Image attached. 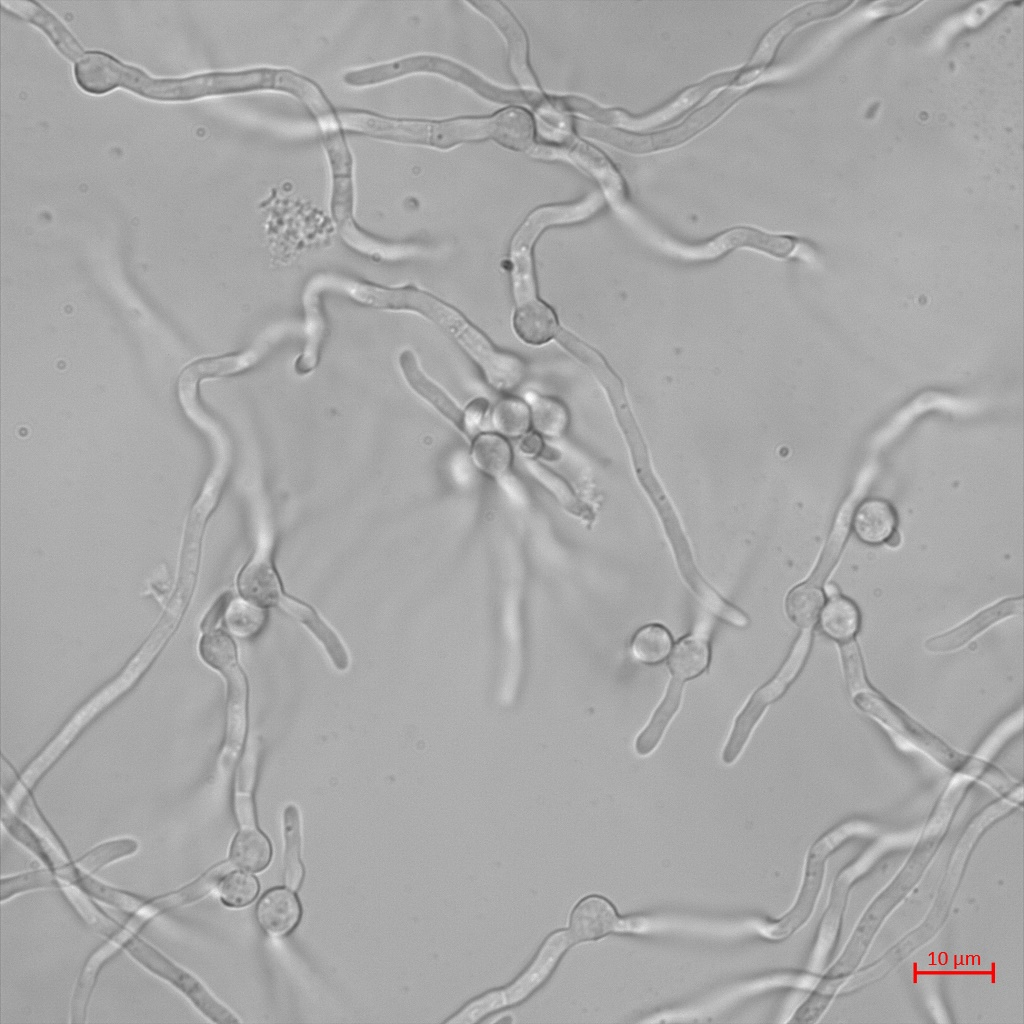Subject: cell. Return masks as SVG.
<instances>
[{
    "label": "cell",
    "mask_w": 1024,
    "mask_h": 1024,
    "mask_svg": "<svg viewBox=\"0 0 1024 1024\" xmlns=\"http://www.w3.org/2000/svg\"><path fill=\"white\" fill-rule=\"evenodd\" d=\"M486 137L514 149L528 150L532 146L533 124L523 110L512 108L485 120Z\"/></svg>",
    "instance_id": "obj_19"
},
{
    "label": "cell",
    "mask_w": 1024,
    "mask_h": 1024,
    "mask_svg": "<svg viewBox=\"0 0 1024 1024\" xmlns=\"http://www.w3.org/2000/svg\"><path fill=\"white\" fill-rule=\"evenodd\" d=\"M569 939V935L567 937L564 932H561L553 935L547 941L532 967L525 975H523L521 980L516 983L515 986L520 985V987L513 988L514 993L508 996L510 1002L524 997L545 978L557 961L561 952L565 949Z\"/></svg>",
    "instance_id": "obj_33"
},
{
    "label": "cell",
    "mask_w": 1024,
    "mask_h": 1024,
    "mask_svg": "<svg viewBox=\"0 0 1024 1024\" xmlns=\"http://www.w3.org/2000/svg\"><path fill=\"white\" fill-rule=\"evenodd\" d=\"M300 916L301 906L297 897L284 888H274L266 892L256 907L258 923L274 936H283L292 931Z\"/></svg>",
    "instance_id": "obj_15"
},
{
    "label": "cell",
    "mask_w": 1024,
    "mask_h": 1024,
    "mask_svg": "<svg viewBox=\"0 0 1024 1024\" xmlns=\"http://www.w3.org/2000/svg\"><path fill=\"white\" fill-rule=\"evenodd\" d=\"M126 934V929L113 934L112 938L98 946L86 960L71 1000V1022L79 1023L85 1021L89 1000L99 972L122 949V943Z\"/></svg>",
    "instance_id": "obj_9"
},
{
    "label": "cell",
    "mask_w": 1024,
    "mask_h": 1024,
    "mask_svg": "<svg viewBox=\"0 0 1024 1024\" xmlns=\"http://www.w3.org/2000/svg\"><path fill=\"white\" fill-rule=\"evenodd\" d=\"M279 605L307 626L323 644L338 669L344 670L347 668L348 656L341 640L311 607L283 596Z\"/></svg>",
    "instance_id": "obj_24"
},
{
    "label": "cell",
    "mask_w": 1024,
    "mask_h": 1024,
    "mask_svg": "<svg viewBox=\"0 0 1024 1024\" xmlns=\"http://www.w3.org/2000/svg\"><path fill=\"white\" fill-rule=\"evenodd\" d=\"M811 639V631L804 630L778 673L751 696L735 721L723 752V761L729 764L737 758L766 706L781 696L795 679L808 655Z\"/></svg>",
    "instance_id": "obj_4"
},
{
    "label": "cell",
    "mask_w": 1024,
    "mask_h": 1024,
    "mask_svg": "<svg viewBox=\"0 0 1024 1024\" xmlns=\"http://www.w3.org/2000/svg\"><path fill=\"white\" fill-rule=\"evenodd\" d=\"M264 614L258 606L248 601H235L228 605L226 623L236 635L247 637L256 633L262 626Z\"/></svg>",
    "instance_id": "obj_44"
},
{
    "label": "cell",
    "mask_w": 1024,
    "mask_h": 1024,
    "mask_svg": "<svg viewBox=\"0 0 1024 1024\" xmlns=\"http://www.w3.org/2000/svg\"><path fill=\"white\" fill-rule=\"evenodd\" d=\"M600 204L597 196L586 201L569 205L544 207L533 212L516 233L511 248L532 249L533 243L543 229L550 225L581 220L593 213Z\"/></svg>",
    "instance_id": "obj_10"
},
{
    "label": "cell",
    "mask_w": 1024,
    "mask_h": 1024,
    "mask_svg": "<svg viewBox=\"0 0 1024 1024\" xmlns=\"http://www.w3.org/2000/svg\"><path fill=\"white\" fill-rule=\"evenodd\" d=\"M620 928V921L611 904L604 898L590 896L572 911L568 935L572 941L593 940Z\"/></svg>",
    "instance_id": "obj_8"
},
{
    "label": "cell",
    "mask_w": 1024,
    "mask_h": 1024,
    "mask_svg": "<svg viewBox=\"0 0 1024 1024\" xmlns=\"http://www.w3.org/2000/svg\"><path fill=\"white\" fill-rule=\"evenodd\" d=\"M734 76L735 72H726L712 76L700 84L688 88L672 102L643 118H632L625 113L613 110L610 124L634 129H647L666 123L704 98L714 88L730 82Z\"/></svg>",
    "instance_id": "obj_7"
},
{
    "label": "cell",
    "mask_w": 1024,
    "mask_h": 1024,
    "mask_svg": "<svg viewBox=\"0 0 1024 1024\" xmlns=\"http://www.w3.org/2000/svg\"><path fill=\"white\" fill-rule=\"evenodd\" d=\"M199 651L202 659L224 676L238 667L234 642L223 631L205 632L200 640Z\"/></svg>",
    "instance_id": "obj_38"
},
{
    "label": "cell",
    "mask_w": 1024,
    "mask_h": 1024,
    "mask_svg": "<svg viewBox=\"0 0 1024 1024\" xmlns=\"http://www.w3.org/2000/svg\"><path fill=\"white\" fill-rule=\"evenodd\" d=\"M234 808L237 821L241 828L255 826V813L251 792L236 791Z\"/></svg>",
    "instance_id": "obj_48"
},
{
    "label": "cell",
    "mask_w": 1024,
    "mask_h": 1024,
    "mask_svg": "<svg viewBox=\"0 0 1024 1024\" xmlns=\"http://www.w3.org/2000/svg\"><path fill=\"white\" fill-rule=\"evenodd\" d=\"M799 239L787 235H773L754 228H735L720 237L713 244L723 252L737 247H749L777 258H785L795 250Z\"/></svg>",
    "instance_id": "obj_18"
},
{
    "label": "cell",
    "mask_w": 1024,
    "mask_h": 1024,
    "mask_svg": "<svg viewBox=\"0 0 1024 1024\" xmlns=\"http://www.w3.org/2000/svg\"><path fill=\"white\" fill-rule=\"evenodd\" d=\"M29 7H19L28 18L41 26L58 48L70 58H75L81 52V47L69 34L65 27L49 12L34 2H27Z\"/></svg>",
    "instance_id": "obj_41"
},
{
    "label": "cell",
    "mask_w": 1024,
    "mask_h": 1024,
    "mask_svg": "<svg viewBox=\"0 0 1024 1024\" xmlns=\"http://www.w3.org/2000/svg\"><path fill=\"white\" fill-rule=\"evenodd\" d=\"M342 127L373 137L446 148L459 142L486 137L485 120H453L430 123L396 120L373 113L340 110Z\"/></svg>",
    "instance_id": "obj_1"
},
{
    "label": "cell",
    "mask_w": 1024,
    "mask_h": 1024,
    "mask_svg": "<svg viewBox=\"0 0 1024 1024\" xmlns=\"http://www.w3.org/2000/svg\"><path fill=\"white\" fill-rule=\"evenodd\" d=\"M255 357L243 353L203 359L188 366L182 372L179 381L197 384L203 378L233 374L247 368L250 363H253Z\"/></svg>",
    "instance_id": "obj_37"
},
{
    "label": "cell",
    "mask_w": 1024,
    "mask_h": 1024,
    "mask_svg": "<svg viewBox=\"0 0 1024 1024\" xmlns=\"http://www.w3.org/2000/svg\"><path fill=\"white\" fill-rule=\"evenodd\" d=\"M238 588L246 601L258 607L279 604L282 598L276 574L265 556L254 559L242 570Z\"/></svg>",
    "instance_id": "obj_17"
},
{
    "label": "cell",
    "mask_w": 1024,
    "mask_h": 1024,
    "mask_svg": "<svg viewBox=\"0 0 1024 1024\" xmlns=\"http://www.w3.org/2000/svg\"><path fill=\"white\" fill-rule=\"evenodd\" d=\"M543 445L540 434L526 433L520 440L519 449L526 456H535L543 449Z\"/></svg>",
    "instance_id": "obj_50"
},
{
    "label": "cell",
    "mask_w": 1024,
    "mask_h": 1024,
    "mask_svg": "<svg viewBox=\"0 0 1024 1024\" xmlns=\"http://www.w3.org/2000/svg\"><path fill=\"white\" fill-rule=\"evenodd\" d=\"M840 651L844 675L850 693L854 696L871 689L865 677L864 665L857 643L853 639L840 643Z\"/></svg>",
    "instance_id": "obj_46"
},
{
    "label": "cell",
    "mask_w": 1024,
    "mask_h": 1024,
    "mask_svg": "<svg viewBox=\"0 0 1024 1024\" xmlns=\"http://www.w3.org/2000/svg\"><path fill=\"white\" fill-rule=\"evenodd\" d=\"M228 605H229V597H227V595H223L221 598H219L218 601L213 605V607L209 610V612L205 616V618H204V620H203V622L201 624V629L204 632H208V631L214 630L215 625L218 623L220 618L226 612V610L228 608Z\"/></svg>",
    "instance_id": "obj_49"
},
{
    "label": "cell",
    "mask_w": 1024,
    "mask_h": 1024,
    "mask_svg": "<svg viewBox=\"0 0 1024 1024\" xmlns=\"http://www.w3.org/2000/svg\"><path fill=\"white\" fill-rule=\"evenodd\" d=\"M481 12L491 18L502 30L509 44L512 69L519 82L526 88H535L533 77L526 61V39L516 20L499 3L491 1L473 2Z\"/></svg>",
    "instance_id": "obj_16"
},
{
    "label": "cell",
    "mask_w": 1024,
    "mask_h": 1024,
    "mask_svg": "<svg viewBox=\"0 0 1024 1024\" xmlns=\"http://www.w3.org/2000/svg\"><path fill=\"white\" fill-rule=\"evenodd\" d=\"M138 850V842L132 838H118L105 841L73 861L83 872L93 875L105 866L133 855Z\"/></svg>",
    "instance_id": "obj_35"
},
{
    "label": "cell",
    "mask_w": 1024,
    "mask_h": 1024,
    "mask_svg": "<svg viewBox=\"0 0 1024 1024\" xmlns=\"http://www.w3.org/2000/svg\"><path fill=\"white\" fill-rule=\"evenodd\" d=\"M527 401L531 405V424L538 434L558 437L565 432L568 412L559 401L535 394L527 395Z\"/></svg>",
    "instance_id": "obj_34"
},
{
    "label": "cell",
    "mask_w": 1024,
    "mask_h": 1024,
    "mask_svg": "<svg viewBox=\"0 0 1024 1024\" xmlns=\"http://www.w3.org/2000/svg\"><path fill=\"white\" fill-rule=\"evenodd\" d=\"M129 67L99 51L82 55L75 64V77L86 91L103 93L125 83Z\"/></svg>",
    "instance_id": "obj_13"
},
{
    "label": "cell",
    "mask_w": 1024,
    "mask_h": 1024,
    "mask_svg": "<svg viewBox=\"0 0 1024 1024\" xmlns=\"http://www.w3.org/2000/svg\"><path fill=\"white\" fill-rule=\"evenodd\" d=\"M535 152L546 157L567 158L589 171L607 187H618V178L608 161L602 154L581 142L567 138L560 147L540 148Z\"/></svg>",
    "instance_id": "obj_23"
},
{
    "label": "cell",
    "mask_w": 1024,
    "mask_h": 1024,
    "mask_svg": "<svg viewBox=\"0 0 1024 1024\" xmlns=\"http://www.w3.org/2000/svg\"><path fill=\"white\" fill-rule=\"evenodd\" d=\"M283 837L284 847V879L290 890H297L300 886L304 869L300 859L301 850V824L300 814L296 806L290 804L283 814Z\"/></svg>",
    "instance_id": "obj_28"
},
{
    "label": "cell",
    "mask_w": 1024,
    "mask_h": 1024,
    "mask_svg": "<svg viewBox=\"0 0 1024 1024\" xmlns=\"http://www.w3.org/2000/svg\"><path fill=\"white\" fill-rule=\"evenodd\" d=\"M2 822L8 833L37 857L54 875L66 864L64 858L53 846L12 813L3 811Z\"/></svg>",
    "instance_id": "obj_29"
},
{
    "label": "cell",
    "mask_w": 1024,
    "mask_h": 1024,
    "mask_svg": "<svg viewBox=\"0 0 1024 1024\" xmlns=\"http://www.w3.org/2000/svg\"><path fill=\"white\" fill-rule=\"evenodd\" d=\"M63 882L46 867L32 870L1 880V901L11 899L23 892L44 888H62Z\"/></svg>",
    "instance_id": "obj_42"
},
{
    "label": "cell",
    "mask_w": 1024,
    "mask_h": 1024,
    "mask_svg": "<svg viewBox=\"0 0 1024 1024\" xmlns=\"http://www.w3.org/2000/svg\"><path fill=\"white\" fill-rule=\"evenodd\" d=\"M216 890L226 906L239 908L256 898L259 885L252 875L232 868L222 877Z\"/></svg>",
    "instance_id": "obj_40"
},
{
    "label": "cell",
    "mask_w": 1024,
    "mask_h": 1024,
    "mask_svg": "<svg viewBox=\"0 0 1024 1024\" xmlns=\"http://www.w3.org/2000/svg\"><path fill=\"white\" fill-rule=\"evenodd\" d=\"M708 658L706 638L700 635L688 636L674 647L668 667L673 679L682 682L699 675L706 668Z\"/></svg>",
    "instance_id": "obj_27"
},
{
    "label": "cell",
    "mask_w": 1024,
    "mask_h": 1024,
    "mask_svg": "<svg viewBox=\"0 0 1024 1024\" xmlns=\"http://www.w3.org/2000/svg\"><path fill=\"white\" fill-rule=\"evenodd\" d=\"M429 319L457 339L492 387L509 391L520 384L525 374L522 360L498 350L457 310L439 300Z\"/></svg>",
    "instance_id": "obj_2"
},
{
    "label": "cell",
    "mask_w": 1024,
    "mask_h": 1024,
    "mask_svg": "<svg viewBox=\"0 0 1024 1024\" xmlns=\"http://www.w3.org/2000/svg\"><path fill=\"white\" fill-rule=\"evenodd\" d=\"M823 631L837 642L852 640L859 628V612L849 599L835 596L824 607L821 614Z\"/></svg>",
    "instance_id": "obj_30"
},
{
    "label": "cell",
    "mask_w": 1024,
    "mask_h": 1024,
    "mask_svg": "<svg viewBox=\"0 0 1024 1024\" xmlns=\"http://www.w3.org/2000/svg\"><path fill=\"white\" fill-rule=\"evenodd\" d=\"M513 325L517 335L533 345L548 342L560 330L554 311L537 295L516 301Z\"/></svg>",
    "instance_id": "obj_11"
},
{
    "label": "cell",
    "mask_w": 1024,
    "mask_h": 1024,
    "mask_svg": "<svg viewBox=\"0 0 1024 1024\" xmlns=\"http://www.w3.org/2000/svg\"><path fill=\"white\" fill-rule=\"evenodd\" d=\"M489 403L482 398L473 400L463 411L462 432L468 436H476L481 429L487 413Z\"/></svg>",
    "instance_id": "obj_47"
},
{
    "label": "cell",
    "mask_w": 1024,
    "mask_h": 1024,
    "mask_svg": "<svg viewBox=\"0 0 1024 1024\" xmlns=\"http://www.w3.org/2000/svg\"><path fill=\"white\" fill-rule=\"evenodd\" d=\"M271 853V845L266 836L255 826L246 827L241 828L232 841L230 861L241 869L259 872L269 864Z\"/></svg>",
    "instance_id": "obj_26"
},
{
    "label": "cell",
    "mask_w": 1024,
    "mask_h": 1024,
    "mask_svg": "<svg viewBox=\"0 0 1024 1024\" xmlns=\"http://www.w3.org/2000/svg\"><path fill=\"white\" fill-rule=\"evenodd\" d=\"M525 464L534 478L542 483L567 511L580 516V501L564 480L536 461L528 460Z\"/></svg>",
    "instance_id": "obj_43"
},
{
    "label": "cell",
    "mask_w": 1024,
    "mask_h": 1024,
    "mask_svg": "<svg viewBox=\"0 0 1024 1024\" xmlns=\"http://www.w3.org/2000/svg\"><path fill=\"white\" fill-rule=\"evenodd\" d=\"M743 88L723 91L712 102L702 107L677 127L649 136L633 135L630 151L648 152L671 147L687 140L722 114L742 93Z\"/></svg>",
    "instance_id": "obj_6"
},
{
    "label": "cell",
    "mask_w": 1024,
    "mask_h": 1024,
    "mask_svg": "<svg viewBox=\"0 0 1024 1024\" xmlns=\"http://www.w3.org/2000/svg\"><path fill=\"white\" fill-rule=\"evenodd\" d=\"M824 596L814 582H805L787 595L785 607L788 617L803 630H810L817 621Z\"/></svg>",
    "instance_id": "obj_32"
},
{
    "label": "cell",
    "mask_w": 1024,
    "mask_h": 1024,
    "mask_svg": "<svg viewBox=\"0 0 1024 1024\" xmlns=\"http://www.w3.org/2000/svg\"><path fill=\"white\" fill-rule=\"evenodd\" d=\"M681 691L682 682L672 679L665 697L654 712L647 727L637 738L635 747L640 755L650 753L660 741L666 726L678 710Z\"/></svg>",
    "instance_id": "obj_31"
},
{
    "label": "cell",
    "mask_w": 1024,
    "mask_h": 1024,
    "mask_svg": "<svg viewBox=\"0 0 1024 1024\" xmlns=\"http://www.w3.org/2000/svg\"><path fill=\"white\" fill-rule=\"evenodd\" d=\"M470 455L475 466L493 478L507 473L513 461L509 442L498 433H479L474 436Z\"/></svg>",
    "instance_id": "obj_21"
},
{
    "label": "cell",
    "mask_w": 1024,
    "mask_h": 1024,
    "mask_svg": "<svg viewBox=\"0 0 1024 1024\" xmlns=\"http://www.w3.org/2000/svg\"><path fill=\"white\" fill-rule=\"evenodd\" d=\"M1021 607V599L1006 600L982 611L957 628L930 638L925 642V648L938 653L956 650L993 623L1021 611Z\"/></svg>",
    "instance_id": "obj_12"
},
{
    "label": "cell",
    "mask_w": 1024,
    "mask_h": 1024,
    "mask_svg": "<svg viewBox=\"0 0 1024 1024\" xmlns=\"http://www.w3.org/2000/svg\"><path fill=\"white\" fill-rule=\"evenodd\" d=\"M399 365L411 389L462 431L463 411L437 384L426 376L411 350L401 352L399 355Z\"/></svg>",
    "instance_id": "obj_14"
},
{
    "label": "cell",
    "mask_w": 1024,
    "mask_h": 1024,
    "mask_svg": "<svg viewBox=\"0 0 1024 1024\" xmlns=\"http://www.w3.org/2000/svg\"><path fill=\"white\" fill-rule=\"evenodd\" d=\"M491 422L498 434L504 437H522L531 425L530 409L518 399L503 398L493 407Z\"/></svg>",
    "instance_id": "obj_36"
},
{
    "label": "cell",
    "mask_w": 1024,
    "mask_h": 1024,
    "mask_svg": "<svg viewBox=\"0 0 1024 1024\" xmlns=\"http://www.w3.org/2000/svg\"><path fill=\"white\" fill-rule=\"evenodd\" d=\"M671 646L668 631L657 624L641 628L632 640L634 656L645 663H657L664 659Z\"/></svg>",
    "instance_id": "obj_39"
},
{
    "label": "cell",
    "mask_w": 1024,
    "mask_h": 1024,
    "mask_svg": "<svg viewBox=\"0 0 1024 1024\" xmlns=\"http://www.w3.org/2000/svg\"><path fill=\"white\" fill-rule=\"evenodd\" d=\"M233 864L224 862L209 869L197 879L165 895L150 897V905L156 913L191 904L216 890L222 877Z\"/></svg>",
    "instance_id": "obj_20"
},
{
    "label": "cell",
    "mask_w": 1024,
    "mask_h": 1024,
    "mask_svg": "<svg viewBox=\"0 0 1024 1024\" xmlns=\"http://www.w3.org/2000/svg\"><path fill=\"white\" fill-rule=\"evenodd\" d=\"M122 949L147 971L166 981L183 994L195 1008L213 1022H239L235 1015L220 1003L198 978L134 932L127 931Z\"/></svg>",
    "instance_id": "obj_3"
},
{
    "label": "cell",
    "mask_w": 1024,
    "mask_h": 1024,
    "mask_svg": "<svg viewBox=\"0 0 1024 1024\" xmlns=\"http://www.w3.org/2000/svg\"><path fill=\"white\" fill-rule=\"evenodd\" d=\"M853 524L857 536L863 542L879 544L891 536L896 516L887 502L869 499L856 510Z\"/></svg>",
    "instance_id": "obj_22"
},
{
    "label": "cell",
    "mask_w": 1024,
    "mask_h": 1024,
    "mask_svg": "<svg viewBox=\"0 0 1024 1024\" xmlns=\"http://www.w3.org/2000/svg\"><path fill=\"white\" fill-rule=\"evenodd\" d=\"M228 681L226 750L234 755L240 749L246 731L247 686L237 667L225 676Z\"/></svg>",
    "instance_id": "obj_25"
},
{
    "label": "cell",
    "mask_w": 1024,
    "mask_h": 1024,
    "mask_svg": "<svg viewBox=\"0 0 1024 1024\" xmlns=\"http://www.w3.org/2000/svg\"><path fill=\"white\" fill-rule=\"evenodd\" d=\"M853 699L860 710L942 765L957 768L963 763V757L872 689L854 695Z\"/></svg>",
    "instance_id": "obj_5"
},
{
    "label": "cell",
    "mask_w": 1024,
    "mask_h": 1024,
    "mask_svg": "<svg viewBox=\"0 0 1024 1024\" xmlns=\"http://www.w3.org/2000/svg\"><path fill=\"white\" fill-rule=\"evenodd\" d=\"M825 592L831 598L838 595V589L834 584H827L825 586Z\"/></svg>",
    "instance_id": "obj_51"
},
{
    "label": "cell",
    "mask_w": 1024,
    "mask_h": 1024,
    "mask_svg": "<svg viewBox=\"0 0 1024 1024\" xmlns=\"http://www.w3.org/2000/svg\"><path fill=\"white\" fill-rule=\"evenodd\" d=\"M1022 723V711L1014 713L1011 717L1006 719L1001 725H999L993 733H991L982 745L975 753L971 764L966 766L972 772L977 774L983 766V762L990 759L993 754L997 752L1000 746L1011 736L1014 731L1021 727Z\"/></svg>",
    "instance_id": "obj_45"
}]
</instances>
